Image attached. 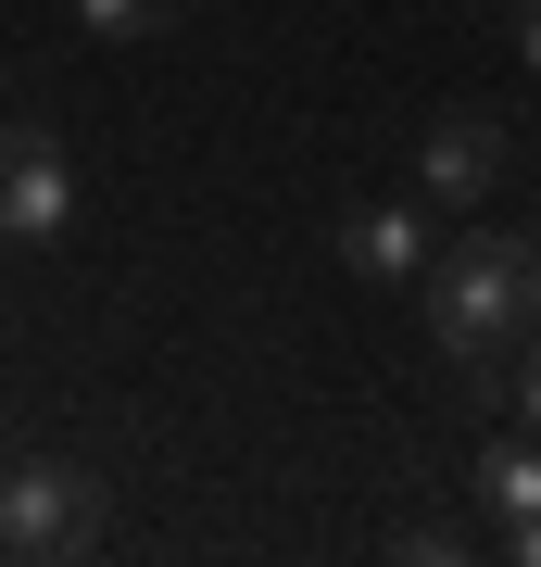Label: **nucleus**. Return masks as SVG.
Wrapping results in <instances>:
<instances>
[{
  "mask_svg": "<svg viewBox=\"0 0 541 567\" xmlns=\"http://www.w3.org/2000/svg\"><path fill=\"white\" fill-rule=\"evenodd\" d=\"M503 555H517V567H541V517H503Z\"/></svg>",
  "mask_w": 541,
  "mask_h": 567,
  "instance_id": "obj_9",
  "label": "nucleus"
},
{
  "mask_svg": "<svg viewBox=\"0 0 541 567\" xmlns=\"http://www.w3.org/2000/svg\"><path fill=\"white\" fill-rule=\"evenodd\" d=\"M529 252H541V215H529Z\"/></svg>",
  "mask_w": 541,
  "mask_h": 567,
  "instance_id": "obj_11",
  "label": "nucleus"
},
{
  "mask_svg": "<svg viewBox=\"0 0 541 567\" xmlns=\"http://www.w3.org/2000/svg\"><path fill=\"white\" fill-rule=\"evenodd\" d=\"M63 215H76V177H63V152H13L0 164V227H25V240H63Z\"/></svg>",
  "mask_w": 541,
  "mask_h": 567,
  "instance_id": "obj_5",
  "label": "nucleus"
},
{
  "mask_svg": "<svg viewBox=\"0 0 541 567\" xmlns=\"http://www.w3.org/2000/svg\"><path fill=\"white\" fill-rule=\"evenodd\" d=\"M416 177H428V203H491L503 177H517V126L479 114V102H454V114H428V140H416Z\"/></svg>",
  "mask_w": 541,
  "mask_h": 567,
  "instance_id": "obj_3",
  "label": "nucleus"
},
{
  "mask_svg": "<svg viewBox=\"0 0 541 567\" xmlns=\"http://www.w3.org/2000/svg\"><path fill=\"white\" fill-rule=\"evenodd\" d=\"M541 328V252L529 227H479L428 265V341H441L466 404H517V353Z\"/></svg>",
  "mask_w": 541,
  "mask_h": 567,
  "instance_id": "obj_1",
  "label": "nucleus"
},
{
  "mask_svg": "<svg viewBox=\"0 0 541 567\" xmlns=\"http://www.w3.org/2000/svg\"><path fill=\"white\" fill-rule=\"evenodd\" d=\"M177 13H189V0H76V25H89V39H164Z\"/></svg>",
  "mask_w": 541,
  "mask_h": 567,
  "instance_id": "obj_7",
  "label": "nucleus"
},
{
  "mask_svg": "<svg viewBox=\"0 0 541 567\" xmlns=\"http://www.w3.org/2000/svg\"><path fill=\"white\" fill-rule=\"evenodd\" d=\"M517 416L541 429V328H529V353H517Z\"/></svg>",
  "mask_w": 541,
  "mask_h": 567,
  "instance_id": "obj_8",
  "label": "nucleus"
},
{
  "mask_svg": "<svg viewBox=\"0 0 541 567\" xmlns=\"http://www.w3.org/2000/svg\"><path fill=\"white\" fill-rule=\"evenodd\" d=\"M479 505L491 517H541V429H517V442L479 454Z\"/></svg>",
  "mask_w": 541,
  "mask_h": 567,
  "instance_id": "obj_6",
  "label": "nucleus"
},
{
  "mask_svg": "<svg viewBox=\"0 0 541 567\" xmlns=\"http://www.w3.org/2000/svg\"><path fill=\"white\" fill-rule=\"evenodd\" d=\"M101 543V480L76 454H25V466H0V555H25V567H51V555H89Z\"/></svg>",
  "mask_w": 541,
  "mask_h": 567,
  "instance_id": "obj_2",
  "label": "nucleus"
},
{
  "mask_svg": "<svg viewBox=\"0 0 541 567\" xmlns=\"http://www.w3.org/2000/svg\"><path fill=\"white\" fill-rule=\"evenodd\" d=\"M341 265H353V278H378V290H416L428 265H441V240H428L416 203H365V215H341Z\"/></svg>",
  "mask_w": 541,
  "mask_h": 567,
  "instance_id": "obj_4",
  "label": "nucleus"
},
{
  "mask_svg": "<svg viewBox=\"0 0 541 567\" xmlns=\"http://www.w3.org/2000/svg\"><path fill=\"white\" fill-rule=\"evenodd\" d=\"M517 63L541 76V0H517Z\"/></svg>",
  "mask_w": 541,
  "mask_h": 567,
  "instance_id": "obj_10",
  "label": "nucleus"
}]
</instances>
